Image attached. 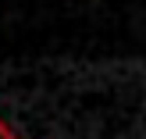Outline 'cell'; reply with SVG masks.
<instances>
[{
    "instance_id": "6da1fadb",
    "label": "cell",
    "mask_w": 146,
    "mask_h": 139,
    "mask_svg": "<svg viewBox=\"0 0 146 139\" xmlns=\"http://www.w3.org/2000/svg\"><path fill=\"white\" fill-rule=\"evenodd\" d=\"M0 139H18V136H14V132H11V128H7V125H4V121H0Z\"/></svg>"
}]
</instances>
